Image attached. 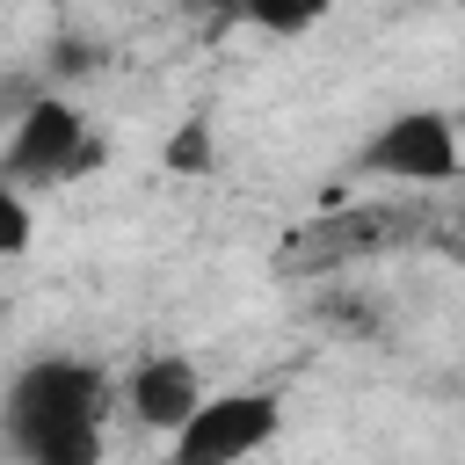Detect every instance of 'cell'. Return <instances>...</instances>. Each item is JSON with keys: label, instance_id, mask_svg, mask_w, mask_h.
<instances>
[{"label": "cell", "instance_id": "obj_1", "mask_svg": "<svg viewBox=\"0 0 465 465\" xmlns=\"http://www.w3.org/2000/svg\"><path fill=\"white\" fill-rule=\"evenodd\" d=\"M15 465H102L109 458V378L80 356H36L0 400Z\"/></svg>", "mask_w": 465, "mask_h": 465}, {"label": "cell", "instance_id": "obj_2", "mask_svg": "<svg viewBox=\"0 0 465 465\" xmlns=\"http://www.w3.org/2000/svg\"><path fill=\"white\" fill-rule=\"evenodd\" d=\"M87 167H102V138L87 124V109L73 94H36L22 109V124L0 138V182L7 189H58V182H80Z\"/></svg>", "mask_w": 465, "mask_h": 465}, {"label": "cell", "instance_id": "obj_3", "mask_svg": "<svg viewBox=\"0 0 465 465\" xmlns=\"http://www.w3.org/2000/svg\"><path fill=\"white\" fill-rule=\"evenodd\" d=\"M283 436V400L262 385L203 392V407L167 436V465H247Z\"/></svg>", "mask_w": 465, "mask_h": 465}, {"label": "cell", "instance_id": "obj_4", "mask_svg": "<svg viewBox=\"0 0 465 465\" xmlns=\"http://www.w3.org/2000/svg\"><path fill=\"white\" fill-rule=\"evenodd\" d=\"M356 167L378 174V182H400V189H443L458 174V124H450V109H400V116H385L363 138Z\"/></svg>", "mask_w": 465, "mask_h": 465}, {"label": "cell", "instance_id": "obj_5", "mask_svg": "<svg viewBox=\"0 0 465 465\" xmlns=\"http://www.w3.org/2000/svg\"><path fill=\"white\" fill-rule=\"evenodd\" d=\"M203 371L189 363V356H174V349H153V356H138L131 363V378H124V407H131V421L138 429H153V436H174L196 407H203Z\"/></svg>", "mask_w": 465, "mask_h": 465}, {"label": "cell", "instance_id": "obj_6", "mask_svg": "<svg viewBox=\"0 0 465 465\" xmlns=\"http://www.w3.org/2000/svg\"><path fill=\"white\" fill-rule=\"evenodd\" d=\"M160 160H167V174H211V167H218V131H211V116H182Z\"/></svg>", "mask_w": 465, "mask_h": 465}, {"label": "cell", "instance_id": "obj_7", "mask_svg": "<svg viewBox=\"0 0 465 465\" xmlns=\"http://www.w3.org/2000/svg\"><path fill=\"white\" fill-rule=\"evenodd\" d=\"M29 240H36V203H29L22 189H7V182H0V262L29 254Z\"/></svg>", "mask_w": 465, "mask_h": 465}, {"label": "cell", "instance_id": "obj_8", "mask_svg": "<svg viewBox=\"0 0 465 465\" xmlns=\"http://www.w3.org/2000/svg\"><path fill=\"white\" fill-rule=\"evenodd\" d=\"M36 94H51V80H44V73H0V138L22 124V109H29Z\"/></svg>", "mask_w": 465, "mask_h": 465}, {"label": "cell", "instance_id": "obj_9", "mask_svg": "<svg viewBox=\"0 0 465 465\" xmlns=\"http://www.w3.org/2000/svg\"><path fill=\"white\" fill-rule=\"evenodd\" d=\"M247 22L269 29V36H305L320 22V7H247Z\"/></svg>", "mask_w": 465, "mask_h": 465}]
</instances>
